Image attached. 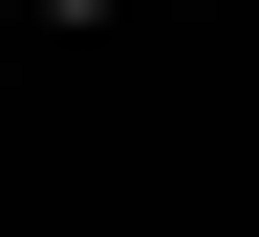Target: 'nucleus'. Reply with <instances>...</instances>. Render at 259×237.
Instances as JSON below:
<instances>
[{"label": "nucleus", "mask_w": 259, "mask_h": 237, "mask_svg": "<svg viewBox=\"0 0 259 237\" xmlns=\"http://www.w3.org/2000/svg\"><path fill=\"white\" fill-rule=\"evenodd\" d=\"M44 22H108V0H44Z\"/></svg>", "instance_id": "1"}, {"label": "nucleus", "mask_w": 259, "mask_h": 237, "mask_svg": "<svg viewBox=\"0 0 259 237\" xmlns=\"http://www.w3.org/2000/svg\"><path fill=\"white\" fill-rule=\"evenodd\" d=\"M0 22H22V0H0Z\"/></svg>", "instance_id": "2"}]
</instances>
